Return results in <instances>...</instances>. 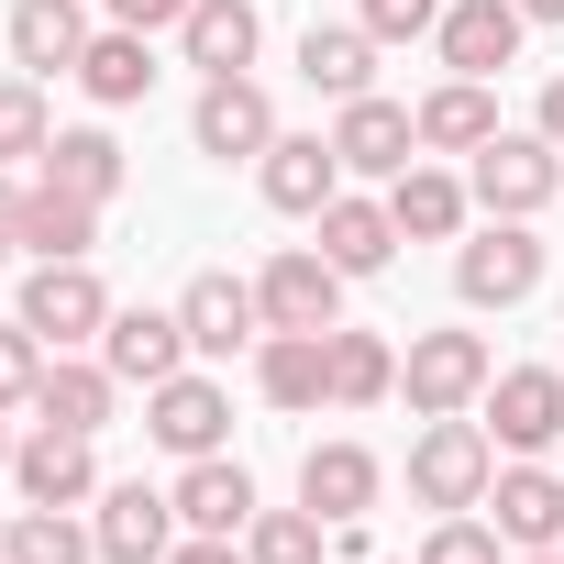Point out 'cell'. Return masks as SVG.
I'll use <instances>...</instances> for the list:
<instances>
[{
    "instance_id": "cell-32",
    "label": "cell",
    "mask_w": 564,
    "mask_h": 564,
    "mask_svg": "<svg viewBox=\"0 0 564 564\" xmlns=\"http://www.w3.org/2000/svg\"><path fill=\"white\" fill-rule=\"evenodd\" d=\"M0 553H12V564H89V553H100V531H78L67 509H34V498H23V520L0 531Z\"/></svg>"
},
{
    "instance_id": "cell-11",
    "label": "cell",
    "mask_w": 564,
    "mask_h": 564,
    "mask_svg": "<svg viewBox=\"0 0 564 564\" xmlns=\"http://www.w3.org/2000/svg\"><path fill=\"white\" fill-rule=\"evenodd\" d=\"M333 155L355 166V177H399V166H421V111H399V100H344V122H333Z\"/></svg>"
},
{
    "instance_id": "cell-31",
    "label": "cell",
    "mask_w": 564,
    "mask_h": 564,
    "mask_svg": "<svg viewBox=\"0 0 564 564\" xmlns=\"http://www.w3.org/2000/svg\"><path fill=\"white\" fill-rule=\"evenodd\" d=\"M322 531H333V520H322L311 498H300V509H254V520H243V564H322Z\"/></svg>"
},
{
    "instance_id": "cell-15",
    "label": "cell",
    "mask_w": 564,
    "mask_h": 564,
    "mask_svg": "<svg viewBox=\"0 0 564 564\" xmlns=\"http://www.w3.org/2000/svg\"><path fill=\"white\" fill-rule=\"evenodd\" d=\"M487 509H498V542H520V553H564V476L553 465H509L498 487H487Z\"/></svg>"
},
{
    "instance_id": "cell-38",
    "label": "cell",
    "mask_w": 564,
    "mask_h": 564,
    "mask_svg": "<svg viewBox=\"0 0 564 564\" xmlns=\"http://www.w3.org/2000/svg\"><path fill=\"white\" fill-rule=\"evenodd\" d=\"M111 23L122 34H166V23H188V0H111Z\"/></svg>"
},
{
    "instance_id": "cell-18",
    "label": "cell",
    "mask_w": 564,
    "mask_h": 564,
    "mask_svg": "<svg viewBox=\"0 0 564 564\" xmlns=\"http://www.w3.org/2000/svg\"><path fill=\"white\" fill-rule=\"evenodd\" d=\"M166 498H177V520H188V531H210V542H243V520H254V476H243L232 454H199Z\"/></svg>"
},
{
    "instance_id": "cell-42",
    "label": "cell",
    "mask_w": 564,
    "mask_h": 564,
    "mask_svg": "<svg viewBox=\"0 0 564 564\" xmlns=\"http://www.w3.org/2000/svg\"><path fill=\"white\" fill-rule=\"evenodd\" d=\"M520 12H531V23H564V0H520Z\"/></svg>"
},
{
    "instance_id": "cell-44",
    "label": "cell",
    "mask_w": 564,
    "mask_h": 564,
    "mask_svg": "<svg viewBox=\"0 0 564 564\" xmlns=\"http://www.w3.org/2000/svg\"><path fill=\"white\" fill-rule=\"evenodd\" d=\"M520 564H564V553H520Z\"/></svg>"
},
{
    "instance_id": "cell-27",
    "label": "cell",
    "mask_w": 564,
    "mask_h": 564,
    "mask_svg": "<svg viewBox=\"0 0 564 564\" xmlns=\"http://www.w3.org/2000/svg\"><path fill=\"white\" fill-rule=\"evenodd\" d=\"M322 254H333L344 276H377V265L399 254V210H388V199H333V210H322Z\"/></svg>"
},
{
    "instance_id": "cell-6",
    "label": "cell",
    "mask_w": 564,
    "mask_h": 564,
    "mask_svg": "<svg viewBox=\"0 0 564 564\" xmlns=\"http://www.w3.org/2000/svg\"><path fill=\"white\" fill-rule=\"evenodd\" d=\"M454 289H465V311H520V300L542 289V243H531V221H487V232L454 254Z\"/></svg>"
},
{
    "instance_id": "cell-4",
    "label": "cell",
    "mask_w": 564,
    "mask_h": 564,
    "mask_svg": "<svg viewBox=\"0 0 564 564\" xmlns=\"http://www.w3.org/2000/svg\"><path fill=\"white\" fill-rule=\"evenodd\" d=\"M254 311H265V333H344V265L311 254V243H289L254 276Z\"/></svg>"
},
{
    "instance_id": "cell-13",
    "label": "cell",
    "mask_w": 564,
    "mask_h": 564,
    "mask_svg": "<svg viewBox=\"0 0 564 564\" xmlns=\"http://www.w3.org/2000/svg\"><path fill=\"white\" fill-rule=\"evenodd\" d=\"M188 133H199V155H221V166H232V155H265V144H276V100H265L254 78H210L199 111H188Z\"/></svg>"
},
{
    "instance_id": "cell-30",
    "label": "cell",
    "mask_w": 564,
    "mask_h": 564,
    "mask_svg": "<svg viewBox=\"0 0 564 564\" xmlns=\"http://www.w3.org/2000/svg\"><path fill=\"white\" fill-rule=\"evenodd\" d=\"M34 166H45L56 188H78V199H111V188H122V144H111L100 122H78V133H56V144H45Z\"/></svg>"
},
{
    "instance_id": "cell-28",
    "label": "cell",
    "mask_w": 564,
    "mask_h": 564,
    "mask_svg": "<svg viewBox=\"0 0 564 564\" xmlns=\"http://www.w3.org/2000/svg\"><path fill=\"white\" fill-rule=\"evenodd\" d=\"M111 366H78V355H45V388H34V410L56 421V432H89L100 443V421H111Z\"/></svg>"
},
{
    "instance_id": "cell-45",
    "label": "cell",
    "mask_w": 564,
    "mask_h": 564,
    "mask_svg": "<svg viewBox=\"0 0 564 564\" xmlns=\"http://www.w3.org/2000/svg\"><path fill=\"white\" fill-rule=\"evenodd\" d=\"M0 564H12V553H0Z\"/></svg>"
},
{
    "instance_id": "cell-21",
    "label": "cell",
    "mask_w": 564,
    "mask_h": 564,
    "mask_svg": "<svg viewBox=\"0 0 564 564\" xmlns=\"http://www.w3.org/2000/svg\"><path fill=\"white\" fill-rule=\"evenodd\" d=\"M388 210H399V243H454L465 210H476V188L443 177V166H399V177H388Z\"/></svg>"
},
{
    "instance_id": "cell-43",
    "label": "cell",
    "mask_w": 564,
    "mask_h": 564,
    "mask_svg": "<svg viewBox=\"0 0 564 564\" xmlns=\"http://www.w3.org/2000/svg\"><path fill=\"white\" fill-rule=\"evenodd\" d=\"M12 454H23V443H12V421H0V465H12Z\"/></svg>"
},
{
    "instance_id": "cell-3",
    "label": "cell",
    "mask_w": 564,
    "mask_h": 564,
    "mask_svg": "<svg viewBox=\"0 0 564 564\" xmlns=\"http://www.w3.org/2000/svg\"><path fill=\"white\" fill-rule=\"evenodd\" d=\"M12 322H34V333L67 355V344H100V333H111V289L89 276V254H56V265L23 276V311H12Z\"/></svg>"
},
{
    "instance_id": "cell-41",
    "label": "cell",
    "mask_w": 564,
    "mask_h": 564,
    "mask_svg": "<svg viewBox=\"0 0 564 564\" xmlns=\"http://www.w3.org/2000/svg\"><path fill=\"white\" fill-rule=\"evenodd\" d=\"M542 144H564V78L542 89Z\"/></svg>"
},
{
    "instance_id": "cell-37",
    "label": "cell",
    "mask_w": 564,
    "mask_h": 564,
    "mask_svg": "<svg viewBox=\"0 0 564 564\" xmlns=\"http://www.w3.org/2000/svg\"><path fill=\"white\" fill-rule=\"evenodd\" d=\"M366 34L377 45H421V34H443V0H366Z\"/></svg>"
},
{
    "instance_id": "cell-19",
    "label": "cell",
    "mask_w": 564,
    "mask_h": 564,
    "mask_svg": "<svg viewBox=\"0 0 564 564\" xmlns=\"http://www.w3.org/2000/svg\"><path fill=\"white\" fill-rule=\"evenodd\" d=\"M254 388L276 410H322L333 399V333H265L254 344Z\"/></svg>"
},
{
    "instance_id": "cell-26",
    "label": "cell",
    "mask_w": 564,
    "mask_h": 564,
    "mask_svg": "<svg viewBox=\"0 0 564 564\" xmlns=\"http://www.w3.org/2000/svg\"><path fill=\"white\" fill-rule=\"evenodd\" d=\"M78 89L100 100V111H122V100H144L155 89V34H89V56H78Z\"/></svg>"
},
{
    "instance_id": "cell-39",
    "label": "cell",
    "mask_w": 564,
    "mask_h": 564,
    "mask_svg": "<svg viewBox=\"0 0 564 564\" xmlns=\"http://www.w3.org/2000/svg\"><path fill=\"white\" fill-rule=\"evenodd\" d=\"M166 564H243V553H232V542H210V531H188V542H177Z\"/></svg>"
},
{
    "instance_id": "cell-1",
    "label": "cell",
    "mask_w": 564,
    "mask_h": 564,
    "mask_svg": "<svg viewBox=\"0 0 564 564\" xmlns=\"http://www.w3.org/2000/svg\"><path fill=\"white\" fill-rule=\"evenodd\" d=\"M487 487H498V432L487 421H421V443H410V498L421 509H487Z\"/></svg>"
},
{
    "instance_id": "cell-20",
    "label": "cell",
    "mask_w": 564,
    "mask_h": 564,
    "mask_svg": "<svg viewBox=\"0 0 564 564\" xmlns=\"http://www.w3.org/2000/svg\"><path fill=\"white\" fill-rule=\"evenodd\" d=\"M177 45H188V67H199V78H243V67H254V45H265V23H254V0H188Z\"/></svg>"
},
{
    "instance_id": "cell-5",
    "label": "cell",
    "mask_w": 564,
    "mask_h": 564,
    "mask_svg": "<svg viewBox=\"0 0 564 564\" xmlns=\"http://www.w3.org/2000/svg\"><path fill=\"white\" fill-rule=\"evenodd\" d=\"M487 377H498V366H487V344H476V333H421V344L399 355V388H410V410H421V421L476 410V399H487Z\"/></svg>"
},
{
    "instance_id": "cell-8",
    "label": "cell",
    "mask_w": 564,
    "mask_h": 564,
    "mask_svg": "<svg viewBox=\"0 0 564 564\" xmlns=\"http://www.w3.org/2000/svg\"><path fill=\"white\" fill-rule=\"evenodd\" d=\"M89 531H100V564H166L188 520H177V498H166V487H144V476H133V487H100V520H89Z\"/></svg>"
},
{
    "instance_id": "cell-9",
    "label": "cell",
    "mask_w": 564,
    "mask_h": 564,
    "mask_svg": "<svg viewBox=\"0 0 564 564\" xmlns=\"http://www.w3.org/2000/svg\"><path fill=\"white\" fill-rule=\"evenodd\" d=\"M487 432L509 454H553L564 443V366H509L487 377Z\"/></svg>"
},
{
    "instance_id": "cell-40",
    "label": "cell",
    "mask_w": 564,
    "mask_h": 564,
    "mask_svg": "<svg viewBox=\"0 0 564 564\" xmlns=\"http://www.w3.org/2000/svg\"><path fill=\"white\" fill-rule=\"evenodd\" d=\"M0 254H23V188L0 177Z\"/></svg>"
},
{
    "instance_id": "cell-25",
    "label": "cell",
    "mask_w": 564,
    "mask_h": 564,
    "mask_svg": "<svg viewBox=\"0 0 564 564\" xmlns=\"http://www.w3.org/2000/svg\"><path fill=\"white\" fill-rule=\"evenodd\" d=\"M300 498H311L322 520L377 509V454H366V443H311V454H300Z\"/></svg>"
},
{
    "instance_id": "cell-2",
    "label": "cell",
    "mask_w": 564,
    "mask_h": 564,
    "mask_svg": "<svg viewBox=\"0 0 564 564\" xmlns=\"http://www.w3.org/2000/svg\"><path fill=\"white\" fill-rule=\"evenodd\" d=\"M465 188H476L487 221H531V210H553V188H564V144H542V133H487Z\"/></svg>"
},
{
    "instance_id": "cell-34",
    "label": "cell",
    "mask_w": 564,
    "mask_h": 564,
    "mask_svg": "<svg viewBox=\"0 0 564 564\" xmlns=\"http://www.w3.org/2000/svg\"><path fill=\"white\" fill-rule=\"evenodd\" d=\"M45 144H56L45 89H34V78H0V166H23V155H45Z\"/></svg>"
},
{
    "instance_id": "cell-33",
    "label": "cell",
    "mask_w": 564,
    "mask_h": 564,
    "mask_svg": "<svg viewBox=\"0 0 564 564\" xmlns=\"http://www.w3.org/2000/svg\"><path fill=\"white\" fill-rule=\"evenodd\" d=\"M388 388H399V355H388L377 333H333V399H344V410H377Z\"/></svg>"
},
{
    "instance_id": "cell-10",
    "label": "cell",
    "mask_w": 564,
    "mask_h": 564,
    "mask_svg": "<svg viewBox=\"0 0 564 564\" xmlns=\"http://www.w3.org/2000/svg\"><path fill=\"white\" fill-rule=\"evenodd\" d=\"M254 177H265V210H289V221H322V210L344 199V155H333L322 133H276V144L254 155Z\"/></svg>"
},
{
    "instance_id": "cell-24",
    "label": "cell",
    "mask_w": 564,
    "mask_h": 564,
    "mask_svg": "<svg viewBox=\"0 0 564 564\" xmlns=\"http://www.w3.org/2000/svg\"><path fill=\"white\" fill-rule=\"evenodd\" d=\"M89 232H100V199H78V188H56V177L23 188V254H34V265L89 254Z\"/></svg>"
},
{
    "instance_id": "cell-7",
    "label": "cell",
    "mask_w": 564,
    "mask_h": 564,
    "mask_svg": "<svg viewBox=\"0 0 564 564\" xmlns=\"http://www.w3.org/2000/svg\"><path fill=\"white\" fill-rule=\"evenodd\" d=\"M144 432L177 454V465H199V454H221V432H232V399H221V377H166V388H144Z\"/></svg>"
},
{
    "instance_id": "cell-36",
    "label": "cell",
    "mask_w": 564,
    "mask_h": 564,
    "mask_svg": "<svg viewBox=\"0 0 564 564\" xmlns=\"http://www.w3.org/2000/svg\"><path fill=\"white\" fill-rule=\"evenodd\" d=\"M421 564H498V520L443 509V520H432V542H421Z\"/></svg>"
},
{
    "instance_id": "cell-29",
    "label": "cell",
    "mask_w": 564,
    "mask_h": 564,
    "mask_svg": "<svg viewBox=\"0 0 564 564\" xmlns=\"http://www.w3.org/2000/svg\"><path fill=\"white\" fill-rule=\"evenodd\" d=\"M498 133V100H487V78H443L432 100H421V144L432 155H476Z\"/></svg>"
},
{
    "instance_id": "cell-16",
    "label": "cell",
    "mask_w": 564,
    "mask_h": 564,
    "mask_svg": "<svg viewBox=\"0 0 564 564\" xmlns=\"http://www.w3.org/2000/svg\"><path fill=\"white\" fill-rule=\"evenodd\" d=\"M520 34H531L520 0H454V12H443V67L454 78H498L520 56Z\"/></svg>"
},
{
    "instance_id": "cell-12",
    "label": "cell",
    "mask_w": 564,
    "mask_h": 564,
    "mask_svg": "<svg viewBox=\"0 0 564 564\" xmlns=\"http://www.w3.org/2000/svg\"><path fill=\"white\" fill-rule=\"evenodd\" d=\"M177 322H188V355H243V344H265L254 289H243V276H221V265L177 289Z\"/></svg>"
},
{
    "instance_id": "cell-14",
    "label": "cell",
    "mask_w": 564,
    "mask_h": 564,
    "mask_svg": "<svg viewBox=\"0 0 564 564\" xmlns=\"http://www.w3.org/2000/svg\"><path fill=\"white\" fill-rule=\"evenodd\" d=\"M100 366H111L122 388H166V377L188 366V322H177V311H111Z\"/></svg>"
},
{
    "instance_id": "cell-22",
    "label": "cell",
    "mask_w": 564,
    "mask_h": 564,
    "mask_svg": "<svg viewBox=\"0 0 564 564\" xmlns=\"http://www.w3.org/2000/svg\"><path fill=\"white\" fill-rule=\"evenodd\" d=\"M300 78H311L322 100H366V89H377V34H366V23H311V34H300Z\"/></svg>"
},
{
    "instance_id": "cell-35",
    "label": "cell",
    "mask_w": 564,
    "mask_h": 564,
    "mask_svg": "<svg viewBox=\"0 0 564 564\" xmlns=\"http://www.w3.org/2000/svg\"><path fill=\"white\" fill-rule=\"evenodd\" d=\"M45 355H56V344H45L34 322H0V410H23V399L45 388Z\"/></svg>"
},
{
    "instance_id": "cell-23",
    "label": "cell",
    "mask_w": 564,
    "mask_h": 564,
    "mask_svg": "<svg viewBox=\"0 0 564 564\" xmlns=\"http://www.w3.org/2000/svg\"><path fill=\"white\" fill-rule=\"evenodd\" d=\"M89 56V12L78 0H12V67L45 78V67H78Z\"/></svg>"
},
{
    "instance_id": "cell-17",
    "label": "cell",
    "mask_w": 564,
    "mask_h": 564,
    "mask_svg": "<svg viewBox=\"0 0 564 564\" xmlns=\"http://www.w3.org/2000/svg\"><path fill=\"white\" fill-rule=\"evenodd\" d=\"M12 476H23L34 509H78V498H100V454H89V432H56V421L12 454Z\"/></svg>"
}]
</instances>
